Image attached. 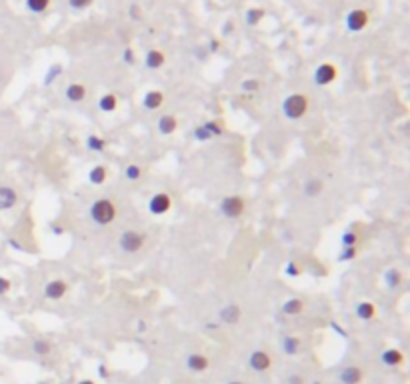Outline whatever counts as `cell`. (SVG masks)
Listing matches in <instances>:
<instances>
[{"label": "cell", "mask_w": 410, "mask_h": 384, "mask_svg": "<svg viewBox=\"0 0 410 384\" xmlns=\"http://www.w3.org/2000/svg\"><path fill=\"white\" fill-rule=\"evenodd\" d=\"M116 108H118V96L114 92H106L98 98V110L100 112L112 114V112H116Z\"/></svg>", "instance_id": "cell-22"}, {"label": "cell", "mask_w": 410, "mask_h": 384, "mask_svg": "<svg viewBox=\"0 0 410 384\" xmlns=\"http://www.w3.org/2000/svg\"><path fill=\"white\" fill-rule=\"evenodd\" d=\"M136 330H138V332H144V330H146V322H144V320H140V322L136 324Z\"/></svg>", "instance_id": "cell-42"}, {"label": "cell", "mask_w": 410, "mask_h": 384, "mask_svg": "<svg viewBox=\"0 0 410 384\" xmlns=\"http://www.w3.org/2000/svg\"><path fill=\"white\" fill-rule=\"evenodd\" d=\"M284 272H286V276H290V278H298V276L302 274V266H300L298 262L290 260V262H286V266H284Z\"/></svg>", "instance_id": "cell-33"}, {"label": "cell", "mask_w": 410, "mask_h": 384, "mask_svg": "<svg viewBox=\"0 0 410 384\" xmlns=\"http://www.w3.org/2000/svg\"><path fill=\"white\" fill-rule=\"evenodd\" d=\"M26 8L32 14H42L50 8V0H26Z\"/></svg>", "instance_id": "cell-29"}, {"label": "cell", "mask_w": 410, "mask_h": 384, "mask_svg": "<svg viewBox=\"0 0 410 384\" xmlns=\"http://www.w3.org/2000/svg\"><path fill=\"white\" fill-rule=\"evenodd\" d=\"M324 192V182L320 180V178H316V176H310V178H306L304 182H302V194L306 196V198H316V196H320Z\"/></svg>", "instance_id": "cell-17"}, {"label": "cell", "mask_w": 410, "mask_h": 384, "mask_svg": "<svg viewBox=\"0 0 410 384\" xmlns=\"http://www.w3.org/2000/svg\"><path fill=\"white\" fill-rule=\"evenodd\" d=\"M400 282H402V274H400V270H396V268H388L386 272H384V284L388 288H398L400 286Z\"/></svg>", "instance_id": "cell-27"}, {"label": "cell", "mask_w": 410, "mask_h": 384, "mask_svg": "<svg viewBox=\"0 0 410 384\" xmlns=\"http://www.w3.org/2000/svg\"><path fill=\"white\" fill-rule=\"evenodd\" d=\"M344 22H346L348 32L358 34V32H362L368 26L370 14H368V10H364V8H354V10H350L346 14V20H344Z\"/></svg>", "instance_id": "cell-6"}, {"label": "cell", "mask_w": 410, "mask_h": 384, "mask_svg": "<svg viewBox=\"0 0 410 384\" xmlns=\"http://www.w3.org/2000/svg\"><path fill=\"white\" fill-rule=\"evenodd\" d=\"M194 140H198V142H208V140H212L210 132L206 130L204 124H198V126L194 128Z\"/></svg>", "instance_id": "cell-34"}, {"label": "cell", "mask_w": 410, "mask_h": 384, "mask_svg": "<svg viewBox=\"0 0 410 384\" xmlns=\"http://www.w3.org/2000/svg\"><path fill=\"white\" fill-rule=\"evenodd\" d=\"M220 214L228 220H236L244 214L246 210V200L240 196V194H230V196H224L220 200V206H218Z\"/></svg>", "instance_id": "cell-3"}, {"label": "cell", "mask_w": 410, "mask_h": 384, "mask_svg": "<svg viewBox=\"0 0 410 384\" xmlns=\"http://www.w3.org/2000/svg\"><path fill=\"white\" fill-rule=\"evenodd\" d=\"M156 128L162 136H172V134L178 130V118L172 116V114H162V116L158 118Z\"/></svg>", "instance_id": "cell-15"}, {"label": "cell", "mask_w": 410, "mask_h": 384, "mask_svg": "<svg viewBox=\"0 0 410 384\" xmlns=\"http://www.w3.org/2000/svg\"><path fill=\"white\" fill-rule=\"evenodd\" d=\"M262 18H264V10H262V8H250V10L246 12V24H248V26L260 24Z\"/></svg>", "instance_id": "cell-30"}, {"label": "cell", "mask_w": 410, "mask_h": 384, "mask_svg": "<svg viewBox=\"0 0 410 384\" xmlns=\"http://www.w3.org/2000/svg\"><path fill=\"white\" fill-rule=\"evenodd\" d=\"M122 60H124L127 64H130V66L136 62V56H134V50H132V48H124V52H122Z\"/></svg>", "instance_id": "cell-38"}, {"label": "cell", "mask_w": 410, "mask_h": 384, "mask_svg": "<svg viewBox=\"0 0 410 384\" xmlns=\"http://www.w3.org/2000/svg\"><path fill=\"white\" fill-rule=\"evenodd\" d=\"M282 114L286 120H290V122H296V120H302L306 114H308V110H310V100H308V96L302 94V92H292V94H288L286 98L282 100Z\"/></svg>", "instance_id": "cell-2"}, {"label": "cell", "mask_w": 410, "mask_h": 384, "mask_svg": "<svg viewBox=\"0 0 410 384\" xmlns=\"http://www.w3.org/2000/svg\"><path fill=\"white\" fill-rule=\"evenodd\" d=\"M204 126H206V130L210 132L212 138H216V136H222V134H224V126H222L220 120H208V122H204Z\"/></svg>", "instance_id": "cell-32"}, {"label": "cell", "mask_w": 410, "mask_h": 384, "mask_svg": "<svg viewBox=\"0 0 410 384\" xmlns=\"http://www.w3.org/2000/svg\"><path fill=\"white\" fill-rule=\"evenodd\" d=\"M142 174H144V170H142V166L136 164V162H130V164L124 166V178L130 180V182H138V180L142 178Z\"/></svg>", "instance_id": "cell-26"}, {"label": "cell", "mask_w": 410, "mask_h": 384, "mask_svg": "<svg viewBox=\"0 0 410 384\" xmlns=\"http://www.w3.org/2000/svg\"><path fill=\"white\" fill-rule=\"evenodd\" d=\"M364 376H366V372H364L360 366L350 364V366H344V368L340 370L338 380H340L342 384H360L362 380H364Z\"/></svg>", "instance_id": "cell-11"}, {"label": "cell", "mask_w": 410, "mask_h": 384, "mask_svg": "<svg viewBox=\"0 0 410 384\" xmlns=\"http://www.w3.org/2000/svg\"><path fill=\"white\" fill-rule=\"evenodd\" d=\"M288 384H304V378L300 374H290L288 376Z\"/></svg>", "instance_id": "cell-41"}, {"label": "cell", "mask_w": 410, "mask_h": 384, "mask_svg": "<svg viewBox=\"0 0 410 384\" xmlns=\"http://www.w3.org/2000/svg\"><path fill=\"white\" fill-rule=\"evenodd\" d=\"M32 352L38 354V356H48L52 352V342L46 340V338H36L32 342Z\"/></svg>", "instance_id": "cell-28"}, {"label": "cell", "mask_w": 410, "mask_h": 384, "mask_svg": "<svg viewBox=\"0 0 410 384\" xmlns=\"http://www.w3.org/2000/svg\"><path fill=\"white\" fill-rule=\"evenodd\" d=\"M52 232H54V234H62L64 228H62V226H56V224H54V226H52Z\"/></svg>", "instance_id": "cell-43"}, {"label": "cell", "mask_w": 410, "mask_h": 384, "mask_svg": "<svg viewBox=\"0 0 410 384\" xmlns=\"http://www.w3.org/2000/svg\"><path fill=\"white\" fill-rule=\"evenodd\" d=\"M88 214H90V220L96 226H110L118 216V206H116V202L112 198L102 196V198H96L94 202L90 204Z\"/></svg>", "instance_id": "cell-1"}, {"label": "cell", "mask_w": 410, "mask_h": 384, "mask_svg": "<svg viewBox=\"0 0 410 384\" xmlns=\"http://www.w3.org/2000/svg\"><path fill=\"white\" fill-rule=\"evenodd\" d=\"M146 244V234L138 232V230H124L118 236V246L122 252L127 254H136L142 250V246Z\"/></svg>", "instance_id": "cell-4"}, {"label": "cell", "mask_w": 410, "mask_h": 384, "mask_svg": "<svg viewBox=\"0 0 410 384\" xmlns=\"http://www.w3.org/2000/svg\"><path fill=\"white\" fill-rule=\"evenodd\" d=\"M248 366L253 368L254 372H266V370H270V366H272V356L268 354L266 350H254L250 352V356H248Z\"/></svg>", "instance_id": "cell-10"}, {"label": "cell", "mask_w": 410, "mask_h": 384, "mask_svg": "<svg viewBox=\"0 0 410 384\" xmlns=\"http://www.w3.org/2000/svg\"><path fill=\"white\" fill-rule=\"evenodd\" d=\"M18 202V194L12 186H0V210H10Z\"/></svg>", "instance_id": "cell-18"}, {"label": "cell", "mask_w": 410, "mask_h": 384, "mask_svg": "<svg viewBox=\"0 0 410 384\" xmlns=\"http://www.w3.org/2000/svg\"><path fill=\"white\" fill-rule=\"evenodd\" d=\"M40 384H50V382H40Z\"/></svg>", "instance_id": "cell-47"}, {"label": "cell", "mask_w": 410, "mask_h": 384, "mask_svg": "<svg viewBox=\"0 0 410 384\" xmlns=\"http://www.w3.org/2000/svg\"><path fill=\"white\" fill-rule=\"evenodd\" d=\"M228 384H244V382H242V380H230Z\"/></svg>", "instance_id": "cell-46"}, {"label": "cell", "mask_w": 410, "mask_h": 384, "mask_svg": "<svg viewBox=\"0 0 410 384\" xmlns=\"http://www.w3.org/2000/svg\"><path fill=\"white\" fill-rule=\"evenodd\" d=\"M280 310H282L284 316H298V314L304 310V300L298 298V296L288 298V300H284V304L280 306Z\"/></svg>", "instance_id": "cell-23"}, {"label": "cell", "mask_w": 410, "mask_h": 384, "mask_svg": "<svg viewBox=\"0 0 410 384\" xmlns=\"http://www.w3.org/2000/svg\"><path fill=\"white\" fill-rule=\"evenodd\" d=\"M302 348V342L298 336H292V334H286L280 338V350L286 354V356H296Z\"/></svg>", "instance_id": "cell-19"}, {"label": "cell", "mask_w": 410, "mask_h": 384, "mask_svg": "<svg viewBox=\"0 0 410 384\" xmlns=\"http://www.w3.org/2000/svg\"><path fill=\"white\" fill-rule=\"evenodd\" d=\"M76 384H96L94 380H90V378H82V380H78Z\"/></svg>", "instance_id": "cell-44"}, {"label": "cell", "mask_w": 410, "mask_h": 384, "mask_svg": "<svg viewBox=\"0 0 410 384\" xmlns=\"http://www.w3.org/2000/svg\"><path fill=\"white\" fill-rule=\"evenodd\" d=\"M140 16H142V8H140L138 4H132V6H130V18H132V20H138Z\"/></svg>", "instance_id": "cell-39"}, {"label": "cell", "mask_w": 410, "mask_h": 384, "mask_svg": "<svg viewBox=\"0 0 410 384\" xmlns=\"http://www.w3.org/2000/svg\"><path fill=\"white\" fill-rule=\"evenodd\" d=\"M358 256V246H344L342 248V254L338 256L340 262H346V260H354Z\"/></svg>", "instance_id": "cell-35"}, {"label": "cell", "mask_w": 410, "mask_h": 384, "mask_svg": "<svg viewBox=\"0 0 410 384\" xmlns=\"http://www.w3.org/2000/svg\"><path fill=\"white\" fill-rule=\"evenodd\" d=\"M92 2H94V0H68V6H70L72 10H84V8L92 6Z\"/></svg>", "instance_id": "cell-37"}, {"label": "cell", "mask_w": 410, "mask_h": 384, "mask_svg": "<svg viewBox=\"0 0 410 384\" xmlns=\"http://www.w3.org/2000/svg\"><path fill=\"white\" fill-rule=\"evenodd\" d=\"M336 78H338V68H336V64H332V62L318 64L316 70H314V76H312L314 84L316 86H320V88L330 86Z\"/></svg>", "instance_id": "cell-5"}, {"label": "cell", "mask_w": 410, "mask_h": 384, "mask_svg": "<svg viewBox=\"0 0 410 384\" xmlns=\"http://www.w3.org/2000/svg\"><path fill=\"white\" fill-rule=\"evenodd\" d=\"M356 244H358V232L346 230L342 234V246H356Z\"/></svg>", "instance_id": "cell-36"}, {"label": "cell", "mask_w": 410, "mask_h": 384, "mask_svg": "<svg viewBox=\"0 0 410 384\" xmlns=\"http://www.w3.org/2000/svg\"><path fill=\"white\" fill-rule=\"evenodd\" d=\"M86 148L90 152H104L106 150V138H102L98 134H88L86 136Z\"/></svg>", "instance_id": "cell-25"}, {"label": "cell", "mask_w": 410, "mask_h": 384, "mask_svg": "<svg viewBox=\"0 0 410 384\" xmlns=\"http://www.w3.org/2000/svg\"><path fill=\"white\" fill-rule=\"evenodd\" d=\"M106 178H108V168L104 164H96L88 172V182L94 186H102L106 182Z\"/></svg>", "instance_id": "cell-24"}, {"label": "cell", "mask_w": 410, "mask_h": 384, "mask_svg": "<svg viewBox=\"0 0 410 384\" xmlns=\"http://www.w3.org/2000/svg\"><path fill=\"white\" fill-rule=\"evenodd\" d=\"M164 64H166V54H164L162 50L152 48V50L146 52V56H144V66H146L148 70H158V68H162Z\"/></svg>", "instance_id": "cell-20"}, {"label": "cell", "mask_w": 410, "mask_h": 384, "mask_svg": "<svg viewBox=\"0 0 410 384\" xmlns=\"http://www.w3.org/2000/svg\"><path fill=\"white\" fill-rule=\"evenodd\" d=\"M208 366H210L208 356H204L200 352H192V354L186 356V368H188L190 372H194V374H200V372L208 370Z\"/></svg>", "instance_id": "cell-12"}, {"label": "cell", "mask_w": 410, "mask_h": 384, "mask_svg": "<svg viewBox=\"0 0 410 384\" xmlns=\"http://www.w3.org/2000/svg\"><path fill=\"white\" fill-rule=\"evenodd\" d=\"M354 312H356V316L362 320V322H370V320L376 318V306H374V302H370V300H360V302L354 306Z\"/></svg>", "instance_id": "cell-16"}, {"label": "cell", "mask_w": 410, "mask_h": 384, "mask_svg": "<svg viewBox=\"0 0 410 384\" xmlns=\"http://www.w3.org/2000/svg\"><path fill=\"white\" fill-rule=\"evenodd\" d=\"M86 94H88V90H86V86H84L82 82H72V84H68V86H66V90H64L66 100H68V102H72V104L82 102V100L86 98Z\"/></svg>", "instance_id": "cell-14"}, {"label": "cell", "mask_w": 410, "mask_h": 384, "mask_svg": "<svg viewBox=\"0 0 410 384\" xmlns=\"http://www.w3.org/2000/svg\"><path fill=\"white\" fill-rule=\"evenodd\" d=\"M240 318H242V308H240L236 302H228V304H224L220 310H218V322L226 324V326L238 324Z\"/></svg>", "instance_id": "cell-8"}, {"label": "cell", "mask_w": 410, "mask_h": 384, "mask_svg": "<svg viewBox=\"0 0 410 384\" xmlns=\"http://www.w3.org/2000/svg\"><path fill=\"white\" fill-rule=\"evenodd\" d=\"M210 44H212V46H210V48H212V52H216V48H218V42H216V40H212Z\"/></svg>", "instance_id": "cell-45"}, {"label": "cell", "mask_w": 410, "mask_h": 384, "mask_svg": "<svg viewBox=\"0 0 410 384\" xmlns=\"http://www.w3.org/2000/svg\"><path fill=\"white\" fill-rule=\"evenodd\" d=\"M164 104V92L162 90H148L142 96V106L146 110H156Z\"/></svg>", "instance_id": "cell-21"}, {"label": "cell", "mask_w": 410, "mask_h": 384, "mask_svg": "<svg viewBox=\"0 0 410 384\" xmlns=\"http://www.w3.org/2000/svg\"><path fill=\"white\" fill-rule=\"evenodd\" d=\"M170 208H172V196L166 194V192H156V194H152L150 200H148V210H150V214H154V216H164V214H168Z\"/></svg>", "instance_id": "cell-7"}, {"label": "cell", "mask_w": 410, "mask_h": 384, "mask_svg": "<svg viewBox=\"0 0 410 384\" xmlns=\"http://www.w3.org/2000/svg\"><path fill=\"white\" fill-rule=\"evenodd\" d=\"M8 290H10V280L4 278V276H0V294H6Z\"/></svg>", "instance_id": "cell-40"}, {"label": "cell", "mask_w": 410, "mask_h": 384, "mask_svg": "<svg viewBox=\"0 0 410 384\" xmlns=\"http://www.w3.org/2000/svg\"><path fill=\"white\" fill-rule=\"evenodd\" d=\"M380 362H382L386 368H396V366H400V364L404 362V354H402V350H398V348H386V350H382V354H380Z\"/></svg>", "instance_id": "cell-13"}, {"label": "cell", "mask_w": 410, "mask_h": 384, "mask_svg": "<svg viewBox=\"0 0 410 384\" xmlns=\"http://www.w3.org/2000/svg\"><path fill=\"white\" fill-rule=\"evenodd\" d=\"M68 292V282L64 278H52L44 284V298L48 300H62Z\"/></svg>", "instance_id": "cell-9"}, {"label": "cell", "mask_w": 410, "mask_h": 384, "mask_svg": "<svg viewBox=\"0 0 410 384\" xmlns=\"http://www.w3.org/2000/svg\"><path fill=\"white\" fill-rule=\"evenodd\" d=\"M240 88H242V92H246V94L258 92V90H260V80H258V78H246V80H242Z\"/></svg>", "instance_id": "cell-31"}]
</instances>
